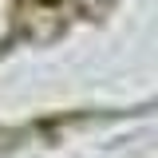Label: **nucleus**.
<instances>
[]
</instances>
